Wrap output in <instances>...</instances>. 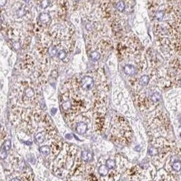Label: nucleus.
Here are the masks:
<instances>
[{"mask_svg":"<svg viewBox=\"0 0 181 181\" xmlns=\"http://www.w3.org/2000/svg\"><path fill=\"white\" fill-rule=\"evenodd\" d=\"M123 70H124V73L126 75H130V76L134 75L137 73V69L134 65H126L124 67Z\"/></svg>","mask_w":181,"mask_h":181,"instance_id":"3","label":"nucleus"},{"mask_svg":"<svg viewBox=\"0 0 181 181\" xmlns=\"http://www.w3.org/2000/svg\"><path fill=\"white\" fill-rule=\"evenodd\" d=\"M87 130V125L85 122H80L76 126V131L78 134H83L86 133Z\"/></svg>","mask_w":181,"mask_h":181,"instance_id":"4","label":"nucleus"},{"mask_svg":"<svg viewBox=\"0 0 181 181\" xmlns=\"http://www.w3.org/2000/svg\"><path fill=\"white\" fill-rule=\"evenodd\" d=\"M94 85V79L92 77L89 76V75L83 76L80 81V86L81 87V89L85 90V91L92 89Z\"/></svg>","mask_w":181,"mask_h":181,"instance_id":"1","label":"nucleus"},{"mask_svg":"<svg viewBox=\"0 0 181 181\" xmlns=\"http://www.w3.org/2000/svg\"><path fill=\"white\" fill-rule=\"evenodd\" d=\"M148 153L151 156H155L159 154V149L155 147H150L148 150Z\"/></svg>","mask_w":181,"mask_h":181,"instance_id":"13","label":"nucleus"},{"mask_svg":"<svg viewBox=\"0 0 181 181\" xmlns=\"http://www.w3.org/2000/svg\"><path fill=\"white\" fill-rule=\"evenodd\" d=\"M40 151L44 156H47L50 153L51 149L48 146H42L40 148Z\"/></svg>","mask_w":181,"mask_h":181,"instance_id":"11","label":"nucleus"},{"mask_svg":"<svg viewBox=\"0 0 181 181\" xmlns=\"http://www.w3.org/2000/svg\"><path fill=\"white\" fill-rule=\"evenodd\" d=\"M149 77L148 76V75H143V76H142L140 77L139 83L141 86H145L148 83H149Z\"/></svg>","mask_w":181,"mask_h":181,"instance_id":"12","label":"nucleus"},{"mask_svg":"<svg viewBox=\"0 0 181 181\" xmlns=\"http://www.w3.org/2000/svg\"><path fill=\"white\" fill-rule=\"evenodd\" d=\"M125 8H126V5L124 2L119 1L116 3V8L118 11L123 12L125 10Z\"/></svg>","mask_w":181,"mask_h":181,"instance_id":"14","label":"nucleus"},{"mask_svg":"<svg viewBox=\"0 0 181 181\" xmlns=\"http://www.w3.org/2000/svg\"><path fill=\"white\" fill-rule=\"evenodd\" d=\"M51 75H52L54 77H57V75H58V73H57V71H52V73H51Z\"/></svg>","mask_w":181,"mask_h":181,"instance_id":"22","label":"nucleus"},{"mask_svg":"<svg viewBox=\"0 0 181 181\" xmlns=\"http://www.w3.org/2000/svg\"><path fill=\"white\" fill-rule=\"evenodd\" d=\"M165 16V12L163 10H158L157 11L155 14V19L158 21V22H161V21L164 19Z\"/></svg>","mask_w":181,"mask_h":181,"instance_id":"9","label":"nucleus"},{"mask_svg":"<svg viewBox=\"0 0 181 181\" xmlns=\"http://www.w3.org/2000/svg\"><path fill=\"white\" fill-rule=\"evenodd\" d=\"M10 147H11V141L9 140L5 141V143L1 147V149H0V158L3 159L6 158L7 151L8 150H10Z\"/></svg>","mask_w":181,"mask_h":181,"instance_id":"2","label":"nucleus"},{"mask_svg":"<svg viewBox=\"0 0 181 181\" xmlns=\"http://www.w3.org/2000/svg\"><path fill=\"white\" fill-rule=\"evenodd\" d=\"M49 4H50V2H48V1H44V2H41V7H42V8H46V7H48V5H49Z\"/></svg>","mask_w":181,"mask_h":181,"instance_id":"21","label":"nucleus"},{"mask_svg":"<svg viewBox=\"0 0 181 181\" xmlns=\"http://www.w3.org/2000/svg\"><path fill=\"white\" fill-rule=\"evenodd\" d=\"M11 181H20V180H19V179H13Z\"/></svg>","mask_w":181,"mask_h":181,"instance_id":"24","label":"nucleus"},{"mask_svg":"<svg viewBox=\"0 0 181 181\" xmlns=\"http://www.w3.org/2000/svg\"><path fill=\"white\" fill-rule=\"evenodd\" d=\"M25 95L27 98H31L35 96V91L33 87H28L25 90Z\"/></svg>","mask_w":181,"mask_h":181,"instance_id":"8","label":"nucleus"},{"mask_svg":"<svg viewBox=\"0 0 181 181\" xmlns=\"http://www.w3.org/2000/svg\"><path fill=\"white\" fill-rule=\"evenodd\" d=\"M45 139H46V133L44 132H39L35 136V140L39 144L44 143Z\"/></svg>","mask_w":181,"mask_h":181,"instance_id":"7","label":"nucleus"},{"mask_svg":"<svg viewBox=\"0 0 181 181\" xmlns=\"http://www.w3.org/2000/svg\"><path fill=\"white\" fill-rule=\"evenodd\" d=\"M90 57L93 60H98L101 58V54L97 51H93V52L90 54Z\"/></svg>","mask_w":181,"mask_h":181,"instance_id":"16","label":"nucleus"},{"mask_svg":"<svg viewBox=\"0 0 181 181\" xmlns=\"http://www.w3.org/2000/svg\"><path fill=\"white\" fill-rule=\"evenodd\" d=\"M151 99L153 102H157L159 101V99H160V95H159L158 93H155V94H153Z\"/></svg>","mask_w":181,"mask_h":181,"instance_id":"20","label":"nucleus"},{"mask_svg":"<svg viewBox=\"0 0 181 181\" xmlns=\"http://www.w3.org/2000/svg\"><path fill=\"white\" fill-rule=\"evenodd\" d=\"M0 128H1V124H0Z\"/></svg>","mask_w":181,"mask_h":181,"instance_id":"25","label":"nucleus"},{"mask_svg":"<svg viewBox=\"0 0 181 181\" xmlns=\"http://www.w3.org/2000/svg\"><path fill=\"white\" fill-rule=\"evenodd\" d=\"M106 166L108 168V169H114L115 167V161L113 159H108L106 162Z\"/></svg>","mask_w":181,"mask_h":181,"instance_id":"15","label":"nucleus"},{"mask_svg":"<svg viewBox=\"0 0 181 181\" xmlns=\"http://www.w3.org/2000/svg\"><path fill=\"white\" fill-rule=\"evenodd\" d=\"M67 52H66L65 51V50H61L60 51V52H59V53H58V54H57V55H58V58L60 59V60H63V59H65L66 57H67Z\"/></svg>","mask_w":181,"mask_h":181,"instance_id":"18","label":"nucleus"},{"mask_svg":"<svg viewBox=\"0 0 181 181\" xmlns=\"http://www.w3.org/2000/svg\"><path fill=\"white\" fill-rule=\"evenodd\" d=\"M40 22L43 24H47L51 20V17L48 13H41L39 16Z\"/></svg>","mask_w":181,"mask_h":181,"instance_id":"6","label":"nucleus"},{"mask_svg":"<svg viewBox=\"0 0 181 181\" xmlns=\"http://www.w3.org/2000/svg\"><path fill=\"white\" fill-rule=\"evenodd\" d=\"M81 159L86 162H89L92 160L93 154L88 151H83L81 152Z\"/></svg>","mask_w":181,"mask_h":181,"instance_id":"5","label":"nucleus"},{"mask_svg":"<svg viewBox=\"0 0 181 181\" xmlns=\"http://www.w3.org/2000/svg\"><path fill=\"white\" fill-rule=\"evenodd\" d=\"M49 53L50 54V56H56V54H58V48H57L56 46H51L50 48L49 49Z\"/></svg>","mask_w":181,"mask_h":181,"instance_id":"19","label":"nucleus"},{"mask_svg":"<svg viewBox=\"0 0 181 181\" xmlns=\"http://www.w3.org/2000/svg\"><path fill=\"white\" fill-rule=\"evenodd\" d=\"M98 173L102 176H105L108 173V169L105 165H102L98 169Z\"/></svg>","mask_w":181,"mask_h":181,"instance_id":"10","label":"nucleus"},{"mask_svg":"<svg viewBox=\"0 0 181 181\" xmlns=\"http://www.w3.org/2000/svg\"><path fill=\"white\" fill-rule=\"evenodd\" d=\"M66 138H71V135H70V134L67 135V136H66Z\"/></svg>","mask_w":181,"mask_h":181,"instance_id":"23","label":"nucleus"},{"mask_svg":"<svg viewBox=\"0 0 181 181\" xmlns=\"http://www.w3.org/2000/svg\"><path fill=\"white\" fill-rule=\"evenodd\" d=\"M172 168L176 172H179L180 170V161L179 160L174 161L172 164Z\"/></svg>","mask_w":181,"mask_h":181,"instance_id":"17","label":"nucleus"}]
</instances>
